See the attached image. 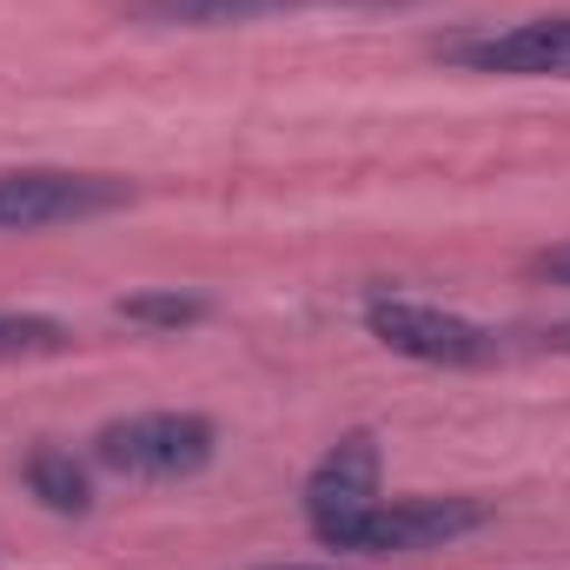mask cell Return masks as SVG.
I'll return each mask as SVG.
<instances>
[{
	"label": "cell",
	"instance_id": "obj_12",
	"mask_svg": "<svg viewBox=\"0 0 570 570\" xmlns=\"http://www.w3.org/2000/svg\"><path fill=\"white\" fill-rule=\"evenodd\" d=\"M298 7H412V0H298Z\"/></svg>",
	"mask_w": 570,
	"mask_h": 570
},
{
	"label": "cell",
	"instance_id": "obj_11",
	"mask_svg": "<svg viewBox=\"0 0 570 570\" xmlns=\"http://www.w3.org/2000/svg\"><path fill=\"white\" fill-rule=\"evenodd\" d=\"M538 273L551 285H570V246H558V253H538Z\"/></svg>",
	"mask_w": 570,
	"mask_h": 570
},
{
	"label": "cell",
	"instance_id": "obj_14",
	"mask_svg": "<svg viewBox=\"0 0 570 570\" xmlns=\"http://www.w3.org/2000/svg\"><path fill=\"white\" fill-rule=\"evenodd\" d=\"M551 345H558V352H570V325H558V332H551Z\"/></svg>",
	"mask_w": 570,
	"mask_h": 570
},
{
	"label": "cell",
	"instance_id": "obj_13",
	"mask_svg": "<svg viewBox=\"0 0 570 570\" xmlns=\"http://www.w3.org/2000/svg\"><path fill=\"white\" fill-rule=\"evenodd\" d=\"M259 570H345V564H259Z\"/></svg>",
	"mask_w": 570,
	"mask_h": 570
},
{
	"label": "cell",
	"instance_id": "obj_7",
	"mask_svg": "<svg viewBox=\"0 0 570 570\" xmlns=\"http://www.w3.org/2000/svg\"><path fill=\"white\" fill-rule=\"evenodd\" d=\"M20 478H27V491H33L47 511H60V518H87V511H94V478H87V464H80L73 451H60V444H33L27 464H20Z\"/></svg>",
	"mask_w": 570,
	"mask_h": 570
},
{
	"label": "cell",
	"instance_id": "obj_10",
	"mask_svg": "<svg viewBox=\"0 0 570 570\" xmlns=\"http://www.w3.org/2000/svg\"><path fill=\"white\" fill-rule=\"evenodd\" d=\"M120 318L179 332V325H199L206 318V298H193V292H134V298H120Z\"/></svg>",
	"mask_w": 570,
	"mask_h": 570
},
{
	"label": "cell",
	"instance_id": "obj_9",
	"mask_svg": "<svg viewBox=\"0 0 570 570\" xmlns=\"http://www.w3.org/2000/svg\"><path fill=\"white\" fill-rule=\"evenodd\" d=\"M73 332L47 312H0V358H53L67 352Z\"/></svg>",
	"mask_w": 570,
	"mask_h": 570
},
{
	"label": "cell",
	"instance_id": "obj_3",
	"mask_svg": "<svg viewBox=\"0 0 570 570\" xmlns=\"http://www.w3.org/2000/svg\"><path fill=\"white\" fill-rule=\"evenodd\" d=\"M365 332L385 352L412 358V365H484L498 352V338L478 318L444 312L431 298H405V292H372L365 298Z\"/></svg>",
	"mask_w": 570,
	"mask_h": 570
},
{
	"label": "cell",
	"instance_id": "obj_6",
	"mask_svg": "<svg viewBox=\"0 0 570 570\" xmlns=\"http://www.w3.org/2000/svg\"><path fill=\"white\" fill-rule=\"evenodd\" d=\"M372 504H379V438L345 431L305 478V524L325 551H338Z\"/></svg>",
	"mask_w": 570,
	"mask_h": 570
},
{
	"label": "cell",
	"instance_id": "obj_4",
	"mask_svg": "<svg viewBox=\"0 0 570 570\" xmlns=\"http://www.w3.org/2000/svg\"><path fill=\"white\" fill-rule=\"evenodd\" d=\"M484 518L491 511L478 498H379L338 551L345 558H412V551H438V544L478 531Z\"/></svg>",
	"mask_w": 570,
	"mask_h": 570
},
{
	"label": "cell",
	"instance_id": "obj_1",
	"mask_svg": "<svg viewBox=\"0 0 570 570\" xmlns=\"http://www.w3.org/2000/svg\"><path fill=\"white\" fill-rule=\"evenodd\" d=\"M213 451H219V431L199 412H140V419H114L94 431V464L120 478H146V484L193 478L213 464Z\"/></svg>",
	"mask_w": 570,
	"mask_h": 570
},
{
	"label": "cell",
	"instance_id": "obj_5",
	"mask_svg": "<svg viewBox=\"0 0 570 570\" xmlns=\"http://www.w3.org/2000/svg\"><path fill=\"white\" fill-rule=\"evenodd\" d=\"M464 73H504V80H570V13H531L491 33H464L438 47Z\"/></svg>",
	"mask_w": 570,
	"mask_h": 570
},
{
	"label": "cell",
	"instance_id": "obj_2",
	"mask_svg": "<svg viewBox=\"0 0 570 570\" xmlns=\"http://www.w3.org/2000/svg\"><path fill=\"white\" fill-rule=\"evenodd\" d=\"M134 206L127 179L107 173H73V166H13L0 173V233H40V226H73Z\"/></svg>",
	"mask_w": 570,
	"mask_h": 570
},
{
	"label": "cell",
	"instance_id": "obj_8",
	"mask_svg": "<svg viewBox=\"0 0 570 570\" xmlns=\"http://www.w3.org/2000/svg\"><path fill=\"white\" fill-rule=\"evenodd\" d=\"M298 0H127V13L146 27H239V20H266Z\"/></svg>",
	"mask_w": 570,
	"mask_h": 570
}]
</instances>
